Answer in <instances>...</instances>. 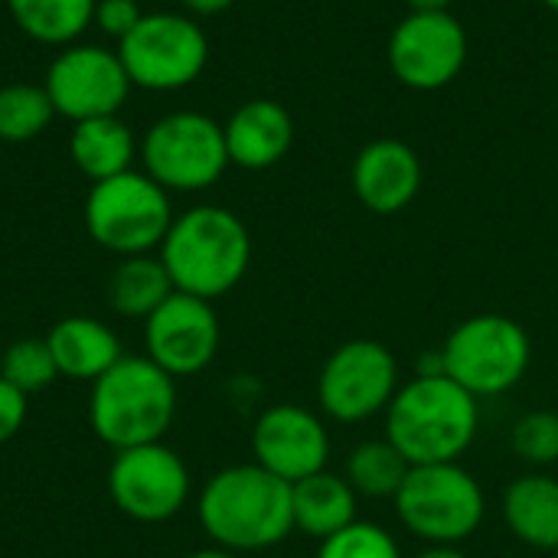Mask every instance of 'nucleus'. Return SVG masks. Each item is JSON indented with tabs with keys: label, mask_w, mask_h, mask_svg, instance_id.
<instances>
[{
	"label": "nucleus",
	"mask_w": 558,
	"mask_h": 558,
	"mask_svg": "<svg viewBox=\"0 0 558 558\" xmlns=\"http://www.w3.org/2000/svg\"><path fill=\"white\" fill-rule=\"evenodd\" d=\"M196 517L213 546L226 553L275 549L294 533L291 484L255 461L222 468L206 481Z\"/></svg>",
	"instance_id": "obj_1"
},
{
	"label": "nucleus",
	"mask_w": 558,
	"mask_h": 558,
	"mask_svg": "<svg viewBox=\"0 0 558 558\" xmlns=\"http://www.w3.org/2000/svg\"><path fill=\"white\" fill-rule=\"evenodd\" d=\"M386 438L415 464L461 461L481 432V399L448 376H412L386 409Z\"/></svg>",
	"instance_id": "obj_2"
},
{
	"label": "nucleus",
	"mask_w": 558,
	"mask_h": 558,
	"mask_svg": "<svg viewBox=\"0 0 558 558\" xmlns=\"http://www.w3.org/2000/svg\"><path fill=\"white\" fill-rule=\"evenodd\" d=\"M177 291L216 301L239 288L252 265L248 226L226 206H193L173 216L157 248Z\"/></svg>",
	"instance_id": "obj_3"
},
{
	"label": "nucleus",
	"mask_w": 558,
	"mask_h": 558,
	"mask_svg": "<svg viewBox=\"0 0 558 558\" xmlns=\"http://www.w3.org/2000/svg\"><path fill=\"white\" fill-rule=\"evenodd\" d=\"M177 418V379L150 356H121L92 383L88 425L114 451L163 441Z\"/></svg>",
	"instance_id": "obj_4"
},
{
	"label": "nucleus",
	"mask_w": 558,
	"mask_h": 558,
	"mask_svg": "<svg viewBox=\"0 0 558 558\" xmlns=\"http://www.w3.org/2000/svg\"><path fill=\"white\" fill-rule=\"evenodd\" d=\"M392 507L402 530L425 546H461L487 520V494L461 461L415 464Z\"/></svg>",
	"instance_id": "obj_5"
},
{
	"label": "nucleus",
	"mask_w": 558,
	"mask_h": 558,
	"mask_svg": "<svg viewBox=\"0 0 558 558\" xmlns=\"http://www.w3.org/2000/svg\"><path fill=\"white\" fill-rule=\"evenodd\" d=\"M173 226L170 193L144 170L92 183L85 196V232L95 245L118 258L150 255Z\"/></svg>",
	"instance_id": "obj_6"
},
{
	"label": "nucleus",
	"mask_w": 558,
	"mask_h": 558,
	"mask_svg": "<svg viewBox=\"0 0 558 558\" xmlns=\"http://www.w3.org/2000/svg\"><path fill=\"white\" fill-rule=\"evenodd\" d=\"M445 376L474 399H494L517 389L533 363L526 327L507 314H474L441 343Z\"/></svg>",
	"instance_id": "obj_7"
},
{
	"label": "nucleus",
	"mask_w": 558,
	"mask_h": 558,
	"mask_svg": "<svg viewBox=\"0 0 558 558\" xmlns=\"http://www.w3.org/2000/svg\"><path fill=\"white\" fill-rule=\"evenodd\" d=\"M137 157L144 173L167 193H199L222 180L229 150L222 124L203 111H170L141 137Z\"/></svg>",
	"instance_id": "obj_8"
},
{
	"label": "nucleus",
	"mask_w": 558,
	"mask_h": 558,
	"mask_svg": "<svg viewBox=\"0 0 558 558\" xmlns=\"http://www.w3.org/2000/svg\"><path fill=\"white\" fill-rule=\"evenodd\" d=\"M131 85L147 92H177L193 85L209 62L206 29L190 13H144L118 43Z\"/></svg>",
	"instance_id": "obj_9"
},
{
	"label": "nucleus",
	"mask_w": 558,
	"mask_h": 558,
	"mask_svg": "<svg viewBox=\"0 0 558 558\" xmlns=\"http://www.w3.org/2000/svg\"><path fill=\"white\" fill-rule=\"evenodd\" d=\"M399 360L396 353L369 337L340 343L317 373V405L320 415L337 425H363L386 415L399 392Z\"/></svg>",
	"instance_id": "obj_10"
},
{
	"label": "nucleus",
	"mask_w": 558,
	"mask_h": 558,
	"mask_svg": "<svg viewBox=\"0 0 558 558\" xmlns=\"http://www.w3.org/2000/svg\"><path fill=\"white\" fill-rule=\"evenodd\" d=\"M43 88L56 114L69 118L72 124L88 118L118 114L131 95V78L118 49H105L95 43H72L56 52L46 69Z\"/></svg>",
	"instance_id": "obj_11"
},
{
	"label": "nucleus",
	"mask_w": 558,
	"mask_h": 558,
	"mask_svg": "<svg viewBox=\"0 0 558 558\" xmlns=\"http://www.w3.org/2000/svg\"><path fill=\"white\" fill-rule=\"evenodd\" d=\"M190 490V468L163 441L114 451L108 494L124 517L137 523H167L186 507Z\"/></svg>",
	"instance_id": "obj_12"
},
{
	"label": "nucleus",
	"mask_w": 558,
	"mask_h": 558,
	"mask_svg": "<svg viewBox=\"0 0 558 558\" xmlns=\"http://www.w3.org/2000/svg\"><path fill=\"white\" fill-rule=\"evenodd\" d=\"M392 75L412 92L451 85L468 62V29L451 10L405 13L386 46Z\"/></svg>",
	"instance_id": "obj_13"
},
{
	"label": "nucleus",
	"mask_w": 558,
	"mask_h": 558,
	"mask_svg": "<svg viewBox=\"0 0 558 558\" xmlns=\"http://www.w3.org/2000/svg\"><path fill=\"white\" fill-rule=\"evenodd\" d=\"M222 327L213 301L173 291L144 320V356L173 379L203 373L219 353Z\"/></svg>",
	"instance_id": "obj_14"
},
{
	"label": "nucleus",
	"mask_w": 558,
	"mask_h": 558,
	"mask_svg": "<svg viewBox=\"0 0 558 558\" xmlns=\"http://www.w3.org/2000/svg\"><path fill=\"white\" fill-rule=\"evenodd\" d=\"M330 432L327 422L294 402L268 405L252 428V454L255 464L271 471L275 477L298 484L317 471H327L330 461Z\"/></svg>",
	"instance_id": "obj_15"
},
{
	"label": "nucleus",
	"mask_w": 558,
	"mask_h": 558,
	"mask_svg": "<svg viewBox=\"0 0 558 558\" xmlns=\"http://www.w3.org/2000/svg\"><path fill=\"white\" fill-rule=\"evenodd\" d=\"M425 167L412 144L399 137H376L360 147L350 167V186L356 199L376 216H396L422 193Z\"/></svg>",
	"instance_id": "obj_16"
},
{
	"label": "nucleus",
	"mask_w": 558,
	"mask_h": 558,
	"mask_svg": "<svg viewBox=\"0 0 558 558\" xmlns=\"http://www.w3.org/2000/svg\"><path fill=\"white\" fill-rule=\"evenodd\" d=\"M229 163L242 170H268L281 163L294 144V118L271 98L242 101L222 124Z\"/></svg>",
	"instance_id": "obj_17"
},
{
	"label": "nucleus",
	"mask_w": 558,
	"mask_h": 558,
	"mask_svg": "<svg viewBox=\"0 0 558 558\" xmlns=\"http://www.w3.org/2000/svg\"><path fill=\"white\" fill-rule=\"evenodd\" d=\"M46 343H49L59 376L78 379V383H95L124 356L118 333L108 324L85 317V314L62 317L46 333Z\"/></svg>",
	"instance_id": "obj_18"
},
{
	"label": "nucleus",
	"mask_w": 558,
	"mask_h": 558,
	"mask_svg": "<svg viewBox=\"0 0 558 558\" xmlns=\"http://www.w3.org/2000/svg\"><path fill=\"white\" fill-rule=\"evenodd\" d=\"M500 513L517 543L539 553L558 549V477L546 471L520 474L504 490Z\"/></svg>",
	"instance_id": "obj_19"
},
{
	"label": "nucleus",
	"mask_w": 558,
	"mask_h": 558,
	"mask_svg": "<svg viewBox=\"0 0 558 558\" xmlns=\"http://www.w3.org/2000/svg\"><path fill=\"white\" fill-rule=\"evenodd\" d=\"M291 513L298 533L324 543L360 520V497L343 474L317 471L291 484Z\"/></svg>",
	"instance_id": "obj_20"
},
{
	"label": "nucleus",
	"mask_w": 558,
	"mask_h": 558,
	"mask_svg": "<svg viewBox=\"0 0 558 558\" xmlns=\"http://www.w3.org/2000/svg\"><path fill=\"white\" fill-rule=\"evenodd\" d=\"M137 147L141 144L134 141L131 128L118 114L78 121L72 124V134H69V157L75 170L88 177L92 183L134 170L131 163L137 157Z\"/></svg>",
	"instance_id": "obj_21"
},
{
	"label": "nucleus",
	"mask_w": 558,
	"mask_h": 558,
	"mask_svg": "<svg viewBox=\"0 0 558 558\" xmlns=\"http://www.w3.org/2000/svg\"><path fill=\"white\" fill-rule=\"evenodd\" d=\"M98 0H7L10 20L43 46H72L92 26Z\"/></svg>",
	"instance_id": "obj_22"
},
{
	"label": "nucleus",
	"mask_w": 558,
	"mask_h": 558,
	"mask_svg": "<svg viewBox=\"0 0 558 558\" xmlns=\"http://www.w3.org/2000/svg\"><path fill=\"white\" fill-rule=\"evenodd\" d=\"M173 291L177 288H173L160 255H154V252L121 258L108 281V301H111L114 314L137 317V320H147Z\"/></svg>",
	"instance_id": "obj_23"
},
{
	"label": "nucleus",
	"mask_w": 558,
	"mask_h": 558,
	"mask_svg": "<svg viewBox=\"0 0 558 558\" xmlns=\"http://www.w3.org/2000/svg\"><path fill=\"white\" fill-rule=\"evenodd\" d=\"M409 471L412 464L386 435L360 441L347 454V464H343V477L350 481L356 497H366V500H396Z\"/></svg>",
	"instance_id": "obj_24"
},
{
	"label": "nucleus",
	"mask_w": 558,
	"mask_h": 558,
	"mask_svg": "<svg viewBox=\"0 0 558 558\" xmlns=\"http://www.w3.org/2000/svg\"><path fill=\"white\" fill-rule=\"evenodd\" d=\"M52 118H56V108L43 85L13 82L0 88V141L7 144L33 141L49 128Z\"/></svg>",
	"instance_id": "obj_25"
},
{
	"label": "nucleus",
	"mask_w": 558,
	"mask_h": 558,
	"mask_svg": "<svg viewBox=\"0 0 558 558\" xmlns=\"http://www.w3.org/2000/svg\"><path fill=\"white\" fill-rule=\"evenodd\" d=\"M0 376L10 386H16L23 396L39 392L49 383H56L59 379V369H56V360L49 353L46 337H26V340L10 343L7 353H3V360H0Z\"/></svg>",
	"instance_id": "obj_26"
},
{
	"label": "nucleus",
	"mask_w": 558,
	"mask_h": 558,
	"mask_svg": "<svg viewBox=\"0 0 558 558\" xmlns=\"http://www.w3.org/2000/svg\"><path fill=\"white\" fill-rule=\"evenodd\" d=\"M510 451L533 471L558 464V412L533 409L520 415L510 428Z\"/></svg>",
	"instance_id": "obj_27"
},
{
	"label": "nucleus",
	"mask_w": 558,
	"mask_h": 558,
	"mask_svg": "<svg viewBox=\"0 0 558 558\" xmlns=\"http://www.w3.org/2000/svg\"><path fill=\"white\" fill-rule=\"evenodd\" d=\"M314 558H402V546L386 526L356 520L347 530L324 539Z\"/></svg>",
	"instance_id": "obj_28"
},
{
	"label": "nucleus",
	"mask_w": 558,
	"mask_h": 558,
	"mask_svg": "<svg viewBox=\"0 0 558 558\" xmlns=\"http://www.w3.org/2000/svg\"><path fill=\"white\" fill-rule=\"evenodd\" d=\"M141 16H144L141 0H98L92 26H98L108 39L121 43L141 23Z\"/></svg>",
	"instance_id": "obj_29"
},
{
	"label": "nucleus",
	"mask_w": 558,
	"mask_h": 558,
	"mask_svg": "<svg viewBox=\"0 0 558 558\" xmlns=\"http://www.w3.org/2000/svg\"><path fill=\"white\" fill-rule=\"evenodd\" d=\"M26 422V396L0 376V445L20 435Z\"/></svg>",
	"instance_id": "obj_30"
},
{
	"label": "nucleus",
	"mask_w": 558,
	"mask_h": 558,
	"mask_svg": "<svg viewBox=\"0 0 558 558\" xmlns=\"http://www.w3.org/2000/svg\"><path fill=\"white\" fill-rule=\"evenodd\" d=\"M235 0H180V7L190 13V16H219L232 7Z\"/></svg>",
	"instance_id": "obj_31"
},
{
	"label": "nucleus",
	"mask_w": 558,
	"mask_h": 558,
	"mask_svg": "<svg viewBox=\"0 0 558 558\" xmlns=\"http://www.w3.org/2000/svg\"><path fill=\"white\" fill-rule=\"evenodd\" d=\"M412 558H471L461 546H425L422 553H415Z\"/></svg>",
	"instance_id": "obj_32"
},
{
	"label": "nucleus",
	"mask_w": 558,
	"mask_h": 558,
	"mask_svg": "<svg viewBox=\"0 0 558 558\" xmlns=\"http://www.w3.org/2000/svg\"><path fill=\"white\" fill-rule=\"evenodd\" d=\"M412 13H438V10H451L454 0H405Z\"/></svg>",
	"instance_id": "obj_33"
},
{
	"label": "nucleus",
	"mask_w": 558,
	"mask_h": 558,
	"mask_svg": "<svg viewBox=\"0 0 558 558\" xmlns=\"http://www.w3.org/2000/svg\"><path fill=\"white\" fill-rule=\"evenodd\" d=\"M186 558H239L235 553H226V549H219V546H213V549H199V553H190Z\"/></svg>",
	"instance_id": "obj_34"
},
{
	"label": "nucleus",
	"mask_w": 558,
	"mask_h": 558,
	"mask_svg": "<svg viewBox=\"0 0 558 558\" xmlns=\"http://www.w3.org/2000/svg\"><path fill=\"white\" fill-rule=\"evenodd\" d=\"M539 3H546V7H549L553 13H558V0H539Z\"/></svg>",
	"instance_id": "obj_35"
},
{
	"label": "nucleus",
	"mask_w": 558,
	"mask_h": 558,
	"mask_svg": "<svg viewBox=\"0 0 558 558\" xmlns=\"http://www.w3.org/2000/svg\"><path fill=\"white\" fill-rule=\"evenodd\" d=\"M553 556H556V558H558V549H556V553H553Z\"/></svg>",
	"instance_id": "obj_36"
},
{
	"label": "nucleus",
	"mask_w": 558,
	"mask_h": 558,
	"mask_svg": "<svg viewBox=\"0 0 558 558\" xmlns=\"http://www.w3.org/2000/svg\"><path fill=\"white\" fill-rule=\"evenodd\" d=\"M141 3H144V0H141Z\"/></svg>",
	"instance_id": "obj_37"
}]
</instances>
